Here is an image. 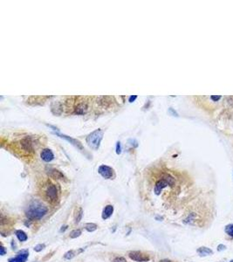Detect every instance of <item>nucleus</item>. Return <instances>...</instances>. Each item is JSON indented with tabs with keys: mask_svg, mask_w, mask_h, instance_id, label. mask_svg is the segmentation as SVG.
Masks as SVG:
<instances>
[{
	"mask_svg": "<svg viewBox=\"0 0 233 262\" xmlns=\"http://www.w3.org/2000/svg\"><path fill=\"white\" fill-rule=\"evenodd\" d=\"M28 256H29V251L27 249L21 250L17 254L16 257L10 259L9 262H26L28 259Z\"/></svg>",
	"mask_w": 233,
	"mask_h": 262,
	"instance_id": "7",
	"label": "nucleus"
},
{
	"mask_svg": "<svg viewBox=\"0 0 233 262\" xmlns=\"http://www.w3.org/2000/svg\"><path fill=\"white\" fill-rule=\"evenodd\" d=\"M160 262H172V261L169 260H161Z\"/></svg>",
	"mask_w": 233,
	"mask_h": 262,
	"instance_id": "27",
	"label": "nucleus"
},
{
	"mask_svg": "<svg viewBox=\"0 0 233 262\" xmlns=\"http://www.w3.org/2000/svg\"><path fill=\"white\" fill-rule=\"evenodd\" d=\"M46 196L48 199L51 201V202H55L57 199H58V190H57V188L56 186L53 184V183H50L48 186H47V189H46Z\"/></svg>",
	"mask_w": 233,
	"mask_h": 262,
	"instance_id": "6",
	"label": "nucleus"
},
{
	"mask_svg": "<svg viewBox=\"0 0 233 262\" xmlns=\"http://www.w3.org/2000/svg\"><path fill=\"white\" fill-rule=\"evenodd\" d=\"M129 257L133 260L138 262H145L149 260V256L145 255V254L141 253V252H130L129 253Z\"/></svg>",
	"mask_w": 233,
	"mask_h": 262,
	"instance_id": "8",
	"label": "nucleus"
},
{
	"mask_svg": "<svg viewBox=\"0 0 233 262\" xmlns=\"http://www.w3.org/2000/svg\"><path fill=\"white\" fill-rule=\"evenodd\" d=\"M5 253H6V251H5V247H4L3 245H1V247H0V255L4 256V255H5Z\"/></svg>",
	"mask_w": 233,
	"mask_h": 262,
	"instance_id": "25",
	"label": "nucleus"
},
{
	"mask_svg": "<svg viewBox=\"0 0 233 262\" xmlns=\"http://www.w3.org/2000/svg\"><path fill=\"white\" fill-rule=\"evenodd\" d=\"M121 153V143L120 142H117L116 143V154L117 155H120Z\"/></svg>",
	"mask_w": 233,
	"mask_h": 262,
	"instance_id": "21",
	"label": "nucleus"
},
{
	"mask_svg": "<svg viewBox=\"0 0 233 262\" xmlns=\"http://www.w3.org/2000/svg\"><path fill=\"white\" fill-rule=\"evenodd\" d=\"M16 236H17L19 241H26L27 239H28L26 233L22 230H18L16 232Z\"/></svg>",
	"mask_w": 233,
	"mask_h": 262,
	"instance_id": "14",
	"label": "nucleus"
},
{
	"mask_svg": "<svg viewBox=\"0 0 233 262\" xmlns=\"http://www.w3.org/2000/svg\"><path fill=\"white\" fill-rule=\"evenodd\" d=\"M99 174L106 178V179H111L113 177H114V171L112 168H110L109 166H107V165H101L99 167L98 170Z\"/></svg>",
	"mask_w": 233,
	"mask_h": 262,
	"instance_id": "4",
	"label": "nucleus"
},
{
	"mask_svg": "<svg viewBox=\"0 0 233 262\" xmlns=\"http://www.w3.org/2000/svg\"><path fill=\"white\" fill-rule=\"evenodd\" d=\"M85 228H86V230L87 232L91 233V232H94V231H95L97 229V226L95 224H94V223H87V224H86Z\"/></svg>",
	"mask_w": 233,
	"mask_h": 262,
	"instance_id": "16",
	"label": "nucleus"
},
{
	"mask_svg": "<svg viewBox=\"0 0 233 262\" xmlns=\"http://www.w3.org/2000/svg\"><path fill=\"white\" fill-rule=\"evenodd\" d=\"M21 145L23 147L24 149H26V151H32V143L29 139H24L21 141Z\"/></svg>",
	"mask_w": 233,
	"mask_h": 262,
	"instance_id": "12",
	"label": "nucleus"
},
{
	"mask_svg": "<svg viewBox=\"0 0 233 262\" xmlns=\"http://www.w3.org/2000/svg\"><path fill=\"white\" fill-rule=\"evenodd\" d=\"M174 184V179L173 177L166 175L163 178H161V180L157 181L155 185V193L156 195H159L161 192V190H163L165 187H167L168 185H173Z\"/></svg>",
	"mask_w": 233,
	"mask_h": 262,
	"instance_id": "3",
	"label": "nucleus"
},
{
	"mask_svg": "<svg viewBox=\"0 0 233 262\" xmlns=\"http://www.w3.org/2000/svg\"><path fill=\"white\" fill-rule=\"evenodd\" d=\"M224 231H225V233L229 235L230 237L233 238V224L227 225V226H225V228H224Z\"/></svg>",
	"mask_w": 233,
	"mask_h": 262,
	"instance_id": "15",
	"label": "nucleus"
},
{
	"mask_svg": "<svg viewBox=\"0 0 233 262\" xmlns=\"http://www.w3.org/2000/svg\"><path fill=\"white\" fill-rule=\"evenodd\" d=\"M81 234V230H73V231L71 232V233H70V237H71L72 239H75V238L80 237Z\"/></svg>",
	"mask_w": 233,
	"mask_h": 262,
	"instance_id": "17",
	"label": "nucleus"
},
{
	"mask_svg": "<svg viewBox=\"0 0 233 262\" xmlns=\"http://www.w3.org/2000/svg\"><path fill=\"white\" fill-rule=\"evenodd\" d=\"M103 138V132L100 128H98L92 132L87 137V143L94 149H98L100 145V142Z\"/></svg>",
	"mask_w": 233,
	"mask_h": 262,
	"instance_id": "2",
	"label": "nucleus"
},
{
	"mask_svg": "<svg viewBox=\"0 0 233 262\" xmlns=\"http://www.w3.org/2000/svg\"><path fill=\"white\" fill-rule=\"evenodd\" d=\"M136 99H137V96H136V95H132V96L129 97V102H133V101H135Z\"/></svg>",
	"mask_w": 233,
	"mask_h": 262,
	"instance_id": "26",
	"label": "nucleus"
},
{
	"mask_svg": "<svg viewBox=\"0 0 233 262\" xmlns=\"http://www.w3.org/2000/svg\"><path fill=\"white\" fill-rule=\"evenodd\" d=\"M197 253L200 256H208L210 254H213V251L206 246H202L197 249Z\"/></svg>",
	"mask_w": 233,
	"mask_h": 262,
	"instance_id": "11",
	"label": "nucleus"
},
{
	"mask_svg": "<svg viewBox=\"0 0 233 262\" xmlns=\"http://www.w3.org/2000/svg\"><path fill=\"white\" fill-rule=\"evenodd\" d=\"M55 135H57V136H59V137H60V138H63V139L66 140L67 142H69L71 144L73 145L74 147H76L78 149H80V150L82 151V152H85V148L82 146V144L81 143V142H79L78 140L73 139V138H72V137H70V136H66V135L59 134V133H55Z\"/></svg>",
	"mask_w": 233,
	"mask_h": 262,
	"instance_id": "5",
	"label": "nucleus"
},
{
	"mask_svg": "<svg viewBox=\"0 0 233 262\" xmlns=\"http://www.w3.org/2000/svg\"><path fill=\"white\" fill-rule=\"evenodd\" d=\"M45 245L44 244H38L36 246L34 247V250L36 251V252H40V251H42L44 248H45Z\"/></svg>",
	"mask_w": 233,
	"mask_h": 262,
	"instance_id": "20",
	"label": "nucleus"
},
{
	"mask_svg": "<svg viewBox=\"0 0 233 262\" xmlns=\"http://www.w3.org/2000/svg\"><path fill=\"white\" fill-rule=\"evenodd\" d=\"M74 256H75L74 252H73V251H69V252H67V253L65 254V259H66V260H71V259H72Z\"/></svg>",
	"mask_w": 233,
	"mask_h": 262,
	"instance_id": "18",
	"label": "nucleus"
},
{
	"mask_svg": "<svg viewBox=\"0 0 233 262\" xmlns=\"http://www.w3.org/2000/svg\"><path fill=\"white\" fill-rule=\"evenodd\" d=\"M114 212V206L111 205H108L106 207L104 208L103 210V212H102V218L103 219H108L109 217L112 216Z\"/></svg>",
	"mask_w": 233,
	"mask_h": 262,
	"instance_id": "10",
	"label": "nucleus"
},
{
	"mask_svg": "<svg viewBox=\"0 0 233 262\" xmlns=\"http://www.w3.org/2000/svg\"><path fill=\"white\" fill-rule=\"evenodd\" d=\"M53 174H54V177H56V178H62L63 175L59 171H56V170H53Z\"/></svg>",
	"mask_w": 233,
	"mask_h": 262,
	"instance_id": "19",
	"label": "nucleus"
},
{
	"mask_svg": "<svg viewBox=\"0 0 233 262\" xmlns=\"http://www.w3.org/2000/svg\"><path fill=\"white\" fill-rule=\"evenodd\" d=\"M41 159L43 161H45L46 163H49L51 161H53L54 158V155L53 153V151L50 149H45L42 150V152L40 154Z\"/></svg>",
	"mask_w": 233,
	"mask_h": 262,
	"instance_id": "9",
	"label": "nucleus"
},
{
	"mask_svg": "<svg viewBox=\"0 0 233 262\" xmlns=\"http://www.w3.org/2000/svg\"><path fill=\"white\" fill-rule=\"evenodd\" d=\"M87 110V106L84 103H81L80 105H78L75 109V113L76 114H79V115H82V114H85Z\"/></svg>",
	"mask_w": 233,
	"mask_h": 262,
	"instance_id": "13",
	"label": "nucleus"
},
{
	"mask_svg": "<svg viewBox=\"0 0 233 262\" xmlns=\"http://www.w3.org/2000/svg\"><path fill=\"white\" fill-rule=\"evenodd\" d=\"M226 249V246L224 245H219L218 246H217V251H219V252H221V251H224V250H225Z\"/></svg>",
	"mask_w": 233,
	"mask_h": 262,
	"instance_id": "24",
	"label": "nucleus"
},
{
	"mask_svg": "<svg viewBox=\"0 0 233 262\" xmlns=\"http://www.w3.org/2000/svg\"><path fill=\"white\" fill-rule=\"evenodd\" d=\"M114 262H127L125 259L123 257H118V258H115Z\"/></svg>",
	"mask_w": 233,
	"mask_h": 262,
	"instance_id": "23",
	"label": "nucleus"
},
{
	"mask_svg": "<svg viewBox=\"0 0 233 262\" xmlns=\"http://www.w3.org/2000/svg\"><path fill=\"white\" fill-rule=\"evenodd\" d=\"M82 215H83V211H82V209H81L80 210V212H79V215H78V217H77V218H76V223H79L80 221L81 220V218H82Z\"/></svg>",
	"mask_w": 233,
	"mask_h": 262,
	"instance_id": "22",
	"label": "nucleus"
},
{
	"mask_svg": "<svg viewBox=\"0 0 233 262\" xmlns=\"http://www.w3.org/2000/svg\"><path fill=\"white\" fill-rule=\"evenodd\" d=\"M230 262H233V260H231V261H230Z\"/></svg>",
	"mask_w": 233,
	"mask_h": 262,
	"instance_id": "28",
	"label": "nucleus"
},
{
	"mask_svg": "<svg viewBox=\"0 0 233 262\" xmlns=\"http://www.w3.org/2000/svg\"><path fill=\"white\" fill-rule=\"evenodd\" d=\"M47 212V208L45 205L38 202L34 201L32 202L26 211V216L29 219L34 220V219H40L45 216Z\"/></svg>",
	"mask_w": 233,
	"mask_h": 262,
	"instance_id": "1",
	"label": "nucleus"
}]
</instances>
